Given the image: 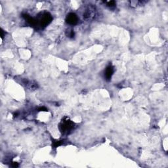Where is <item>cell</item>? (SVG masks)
<instances>
[{
  "instance_id": "cell-1",
  "label": "cell",
  "mask_w": 168,
  "mask_h": 168,
  "mask_svg": "<svg viewBox=\"0 0 168 168\" xmlns=\"http://www.w3.org/2000/svg\"><path fill=\"white\" fill-rule=\"evenodd\" d=\"M36 20H37V27L42 28L47 26L49 23H51L53 18L50 13L44 11L39 13Z\"/></svg>"
},
{
  "instance_id": "cell-2",
  "label": "cell",
  "mask_w": 168,
  "mask_h": 168,
  "mask_svg": "<svg viewBox=\"0 0 168 168\" xmlns=\"http://www.w3.org/2000/svg\"><path fill=\"white\" fill-rule=\"evenodd\" d=\"M74 127V123L67 117L62 118L60 124H59V130L63 134H68L73 130Z\"/></svg>"
},
{
  "instance_id": "cell-3",
  "label": "cell",
  "mask_w": 168,
  "mask_h": 168,
  "mask_svg": "<svg viewBox=\"0 0 168 168\" xmlns=\"http://www.w3.org/2000/svg\"><path fill=\"white\" fill-rule=\"evenodd\" d=\"M66 22H67V23H68V24L75 25L78 22V18L75 13H69L67 15V18H66Z\"/></svg>"
},
{
  "instance_id": "cell-4",
  "label": "cell",
  "mask_w": 168,
  "mask_h": 168,
  "mask_svg": "<svg viewBox=\"0 0 168 168\" xmlns=\"http://www.w3.org/2000/svg\"><path fill=\"white\" fill-rule=\"evenodd\" d=\"M114 72V67L112 64L108 65L104 71V77L107 81L111 80V78Z\"/></svg>"
},
{
  "instance_id": "cell-5",
  "label": "cell",
  "mask_w": 168,
  "mask_h": 168,
  "mask_svg": "<svg viewBox=\"0 0 168 168\" xmlns=\"http://www.w3.org/2000/svg\"><path fill=\"white\" fill-rule=\"evenodd\" d=\"M95 7H93L92 6H90L86 9V11L84 12V18H85V19H88L93 17L95 16Z\"/></svg>"
},
{
  "instance_id": "cell-6",
  "label": "cell",
  "mask_w": 168,
  "mask_h": 168,
  "mask_svg": "<svg viewBox=\"0 0 168 168\" xmlns=\"http://www.w3.org/2000/svg\"><path fill=\"white\" fill-rule=\"evenodd\" d=\"M63 143V141H56L55 142H53V147L54 148H57L59 146H61V144Z\"/></svg>"
},
{
  "instance_id": "cell-7",
  "label": "cell",
  "mask_w": 168,
  "mask_h": 168,
  "mask_svg": "<svg viewBox=\"0 0 168 168\" xmlns=\"http://www.w3.org/2000/svg\"><path fill=\"white\" fill-rule=\"evenodd\" d=\"M107 3V5L108 7H113L116 5V2L114 1H106L105 2Z\"/></svg>"
},
{
  "instance_id": "cell-8",
  "label": "cell",
  "mask_w": 168,
  "mask_h": 168,
  "mask_svg": "<svg viewBox=\"0 0 168 168\" xmlns=\"http://www.w3.org/2000/svg\"><path fill=\"white\" fill-rule=\"evenodd\" d=\"M39 111H47V109L45 107H41L38 109Z\"/></svg>"
},
{
  "instance_id": "cell-9",
  "label": "cell",
  "mask_w": 168,
  "mask_h": 168,
  "mask_svg": "<svg viewBox=\"0 0 168 168\" xmlns=\"http://www.w3.org/2000/svg\"><path fill=\"white\" fill-rule=\"evenodd\" d=\"M12 166L14 167H19V164L16 163V162H13L12 163Z\"/></svg>"
}]
</instances>
